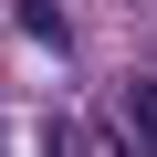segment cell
<instances>
[{"mask_svg": "<svg viewBox=\"0 0 157 157\" xmlns=\"http://www.w3.org/2000/svg\"><path fill=\"white\" fill-rule=\"evenodd\" d=\"M126 136L157 147V73H147V84H126Z\"/></svg>", "mask_w": 157, "mask_h": 157, "instance_id": "cell-1", "label": "cell"}, {"mask_svg": "<svg viewBox=\"0 0 157 157\" xmlns=\"http://www.w3.org/2000/svg\"><path fill=\"white\" fill-rule=\"evenodd\" d=\"M21 32H32V42H52V52H63V11H52V0H21Z\"/></svg>", "mask_w": 157, "mask_h": 157, "instance_id": "cell-2", "label": "cell"}]
</instances>
